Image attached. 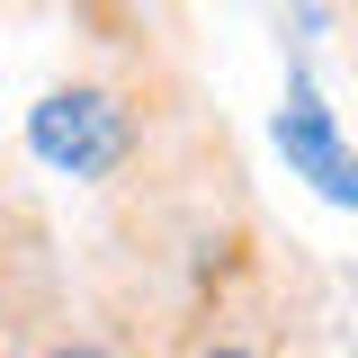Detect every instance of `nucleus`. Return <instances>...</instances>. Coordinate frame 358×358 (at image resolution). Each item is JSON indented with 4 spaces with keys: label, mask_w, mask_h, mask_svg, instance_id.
I'll return each mask as SVG.
<instances>
[{
    "label": "nucleus",
    "mask_w": 358,
    "mask_h": 358,
    "mask_svg": "<svg viewBox=\"0 0 358 358\" xmlns=\"http://www.w3.org/2000/svg\"><path fill=\"white\" fill-rule=\"evenodd\" d=\"M278 152H287V171L313 179L331 206H350L358 197V162H350V143H341V117L322 108V90H313V63L296 54L287 63V99H278Z\"/></svg>",
    "instance_id": "obj_1"
}]
</instances>
